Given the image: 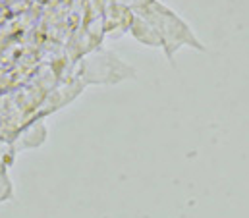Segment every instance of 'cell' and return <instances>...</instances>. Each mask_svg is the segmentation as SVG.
Returning a JSON list of instances; mask_svg holds the SVG:
<instances>
[{
	"label": "cell",
	"mask_w": 249,
	"mask_h": 218,
	"mask_svg": "<svg viewBox=\"0 0 249 218\" xmlns=\"http://www.w3.org/2000/svg\"><path fill=\"white\" fill-rule=\"evenodd\" d=\"M139 14H143L157 29L160 41H162V49L166 53V58L172 62L174 54L182 49V47H193L195 51H205V47L197 41V37L193 35V31L189 29L186 21L172 12L170 8L162 6L160 2H149L145 6H141L137 10Z\"/></svg>",
	"instance_id": "cell-1"
},
{
	"label": "cell",
	"mask_w": 249,
	"mask_h": 218,
	"mask_svg": "<svg viewBox=\"0 0 249 218\" xmlns=\"http://www.w3.org/2000/svg\"><path fill=\"white\" fill-rule=\"evenodd\" d=\"M81 77L85 83H118L127 77H135L133 68H129L124 60L114 53L97 51L83 58L81 62Z\"/></svg>",
	"instance_id": "cell-2"
},
{
	"label": "cell",
	"mask_w": 249,
	"mask_h": 218,
	"mask_svg": "<svg viewBox=\"0 0 249 218\" xmlns=\"http://www.w3.org/2000/svg\"><path fill=\"white\" fill-rule=\"evenodd\" d=\"M14 197V187L12 182L6 174V170H0V203L2 201H10Z\"/></svg>",
	"instance_id": "cell-3"
}]
</instances>
